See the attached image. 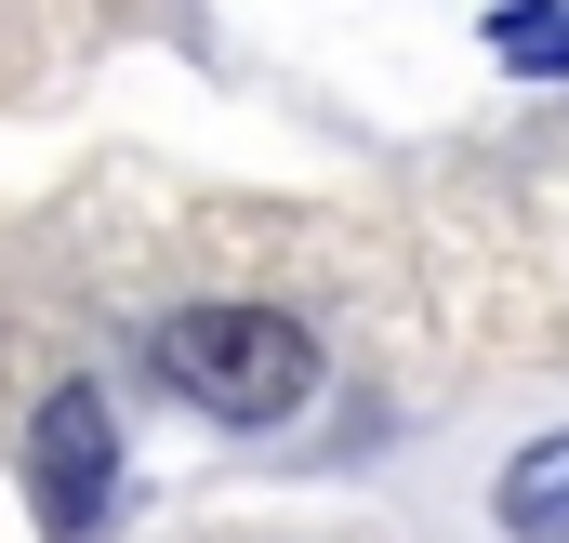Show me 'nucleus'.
<instances>
[{
  "label": "nucleus",
  "mask_w": 569,
  "mask_h": 543,
  "mask_svg": "<svg viewBox=\"0 0 569 543\" xmlns=\"http://www.w3.org/2000/svg\"><path fill=\"white\" fill-rule=\"evenodd\" d=\"M146 358H159L172 398H199L212 424H291L318 398V332L291 305H172L146 332Z\"/></svg>",
  "instance_id": "obj_1"
},
{
  "label": "nucleus",
  "mask_w": 569,
  "mask_h": 543,
  "mask_svg": "<svg viewBox=\"0 0 569 543\" xmlns=\"http://www.w3.org/2000/svg\"><path fill=\"white\" fill-rule=\"evenodd\" d=\"M490 53L517 80H569V0H503L490 13Z\"/></svg>",
  "instance_id": "obj_4"
},
{
  "label": "nucleus",
  "mask_w": 569,
  "mask_h": 543,
  "mask_svg": "<svg viewBox=\"0 0 569 543\" xmlns=\"http://www.w3.org/2000/svg\"><path fill=\"white\" fill-rule=\"evenodd\" d=\"M490 517L517 543H569V424L557 437H530L517 464H503V491H490Z\"/></svg>",
  "instance_id": "obj_3"
},
{
  "label": "nucleus",
  "mask_w": 569,
  "mask_h": 543,
  "mask_svg": "<svg viewBox=\"0 0 569 543\" xmlns=\"http://www.w3.org/2000/svg\"><path fill=\"white\" fill-rule=\"evenodd\" d=\"M27 477H40V517L53 543H107V491H120V411L93 385H53L27 424Z\"/></svg>",
  "instance_id": "obj_2"
}]
</instances>
